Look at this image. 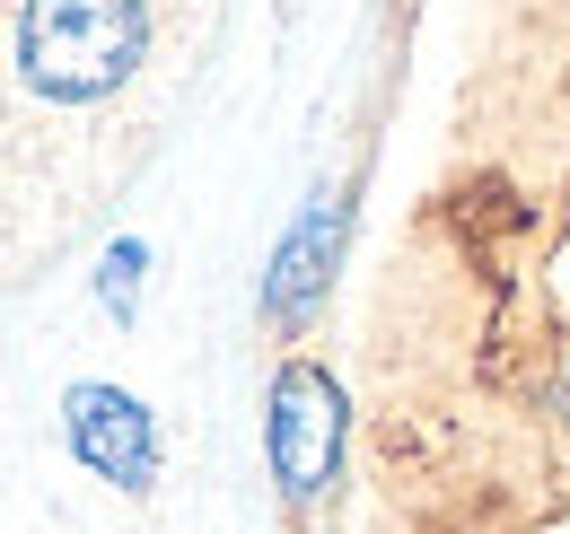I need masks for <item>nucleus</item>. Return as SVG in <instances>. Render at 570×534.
<instances>
[{"label":"nucleus","mask_w":570,"mask_h":534,"mask_svg":"<svg viewBox=\"0 0 570 534\" xmlns=\"http://www.w3.org/2000/svg\"><path fill=\"white\" fill-rule=\"evenodd\" d=\"M149 53L141 0H27L18 9V70L53 106H97L115 97Z\"/></svg>","instance_id":"1"},{"label":"nucleus","mask_w":570,"mask_h":534,"mask_svg":"<svg viewBox=\"0 0 570 534\" xmlns=\"http://www.w3.org/2000/svg\"><path fill=\"white\" fill-rule=\"evenodd\" d=\"M264 456L282 482L289 508L325 500L334 473H343V386L325 359H282L273 368V395H264Z\"/></svg>","instance_id":"2"},{"label":"nucleus","mask_w":570,"mask_h":534,"mask_svg":"<svg viewBox=\"0 0 570 534\" xmlns=\"http://www.w3.org/2000/svg\"><path fill=\"white\" fill-rule=\"evenodd\" d=\"M62 438H71L79 465L97 482H115V491H149V473H158V421H149V403L106 386V377H79L62 395Z\"/></svg>","instance_id":"3"},{"label":"nucleus","mask_w":570,"mask_h":534,"mask_svg":"<svg viewBox=\"0 0 570 534\" xmlns=\"http://www.w3.org/2000/svg\"><path fill=\"white\" fill-rule=\"evenodd\" d=\"M334 246H343V194H307V210L289 219V237L273 246V264H264V316L298 334L307 316H316V298H325V271H334Z\"/></svg>","instance_id":"4"},{"label":"nucleus","mask_w":570,"mask_h":534,"mask_svg":"<svg viewBox=\"0 0 570 534\" xmlns=\"http://www.w3.org/2000/svg\"><path fill=\"white\" fill-rule=\"evenodd\" d=\"M141 264H149V246L141 237H115V255H106V271H97V298L132 325V307H141Z\"/></svg>","instance_id":"5"},{"label":"nucleus","mask_w":570,"mask_h":534,"mask_svg":"<svg viewBox=\"0 0 570 534\" xmlns=\"http://www.w3.org/2000/svg\"><path fill=\"white\" fill-rule=\"evenodd\" d=\"M562 429H570V395H562Z\"/></svg>","instance_id":"6"}]
</instances>
